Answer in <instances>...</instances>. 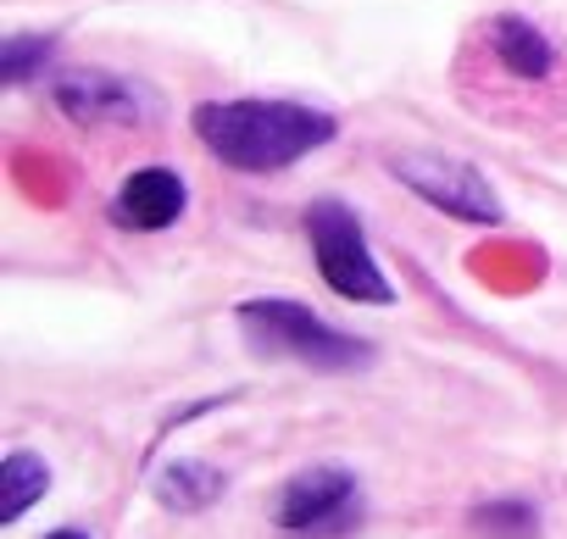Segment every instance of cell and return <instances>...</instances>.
Wrapping results in <instances>:
<instances>
[{"instance_id":"cell-9","label":"cell","mask_w":567,"mask_h":539,"mask_svg":"<svg viewBox=\"0 0 567 539\" xmlns=\"http://www.w3.org/2000/svg\"><path fill=\"white\" fill-rule=\"evenodd\" d=\"M45 489H51V467L29 450H12L0 462V522H18Z\"/></svg>"},{"instance_id":"cell-4","label":"cell","mask_w":567,"mask_h":539,"mask_svg":"<svg viewBox=\"0 0 567 539\" xmlns=\"http://www.w3.org/2000/svg\"><path fill=\"white\" fill-rule=\"evenodd\" d=\"M278 528L301 539H340L362 522V489L346 467H307L278 495Z\"/></svg>"},{"instance_id":"cell-8","label":"cell","mask_w":567,"mask_h":539,"mask_svg":"<svg viewBox=\"0 0 567 539\" xmlns=\"http://www.w3.org/2000/svg\"><path fill=\"white\" fill-rule=\"evenodd\" d=\"M156 495L173 511H200V506H212L223 495V473L206 467V462H167L156 473Z\"/></svg>"},{"instance_id":"cell-3","label":"cell","mask_w":567,"mask_h":539,"mask_svg":"<svg viewBox=\"0 0 567 539\" xmlns=\"http://www.w3.org/2000/svg\"><path fill=\"white\" fill-rule=\"evenodd\" d=\"M307 239L318 256V273L334 296L357 301V307H390L395 284L384 279V267L362 234V217L346 200H312L307 206Z\"/></svg>"},{"instance_id":"cell-5","label":"cell","mask_w":567,"mask_h":539,"mask_svg":"<svg viewBox=\"0 0 567 539\" xmlns=\"http://www.w3.org/2000/svg\"><path fill=\"white\" fill-rule=\"evenodd\" d=\"M390 173L429 206H440L445 217H462V222H501V200L489 189V178L473 167V162H456V156H434V151H401L390 156Z\"/></svg>"},{"instance_id":"cell-10","label":"cell","mask_w":567,"mask_h":539,"mask_svg":"<svg viewBox=\"0 0 567 539\" xmlns=\"http://www.w3.org/2000/svg\"><path fill=\"white\" fill-rule=\"evenodd\" d=\"M495 56L517 73V79H545L556 68V51L545 34H534L523 18H501L495 23Z\"/></svg>"},{"instance_id":"cell-2","label":"cell","mask_w":567,"mask_h":539,"mask_svg":"<svg viewBox=\"0 0 567 539\" xmlns=\"http://www.w3.org/2000/svg\"><path fill=\"white\" fill-rule=\"evenodd\" d=\"M239 329L261 356H290V362L318 367V373H351V367H368V356H373L368 340H351V334L329 329L301 301H245Z\"/></svg>"},{"instance_id":"cell-11","label":"cell","mask_w":567,"mask_h":539,"mask_svg":"<svg viewBox=\"0 0 567 539\" xmlns=\"http://www.w3.org/2000/svg\"><path fill=\"white\" fill-rule=\"evenodd\" d=\"M484 539H534L539 533V517L528 500H489V506H473L467 517Z\"/></svg>"},{"instance_id":"cell-13","label":"cell","mask_w":567,"mask_h":539,"mask_svg":"<svg viewBox=\"0 0 567 539\" xmlns=\"http://www.w3.org/2000/svg\"><path fill=\"white\" fill-rule=\"evenodd\" d=\"M45 539H90V533H79V528H56V533H45Z\"/></svg>"},{"instance_id":"cell-6","label":"cell","mask_w":567,"mask_h":539,"mask_svg":"<svg viewBox=\"0 0 567 539\" xmlns=\"http://www.w3.org/2000/svg\"><path fill=\"white\" fill-rule=\"evenodd\" d=\"M56 106L73 123H151L156 117L151 90H140L128 79H112V73H73V79H62L56 84Z\"/></svg>"},{"instance_id":"cell-12","label":"cell","mask_w":567,"mask_h":539,"mask_svg":"<svg viewBox=\"0 0 567 539\" xmlns=\"http://www.w3.org/2000/svg\"><path fill=\"white\" fill-rule=\"evenodd\" d=\"M51 40L45 34H12L7 40V51H0V79H7V84H23L34 68H45L51 62Z\"/></svg>"},{"instance_id":"cell-7","label":"cell","mask_w":567,"mask_h":539,"mask_svg":"<svg viewBox=\"0 0 567 539\" xmlns=\"http://www.w3.org/2000/svg\"><path fill=\"white\" fill-rule=\"evenodd\" d=\"M184 200H189V189H184L178 173H167V167H140V173L123 178V189H117V200H112V217H117L123 228H134V234H162L167 222H178Z\"/></svg>"},{"instance_id":"cell-1","label":"cell","mask_w":567,"mask_h":539,"mask_svg":"<svg viewBox=\"0 0 567 539\" xmlns=\"http://www.w3.org/2000/svg\"><path fill=\"white\" fill-rule=\"evenodd\" d=\"M195 139L234 173H278L334 139V117L301 101H206L195 106Z\"/></svg>"}]
</instances>
